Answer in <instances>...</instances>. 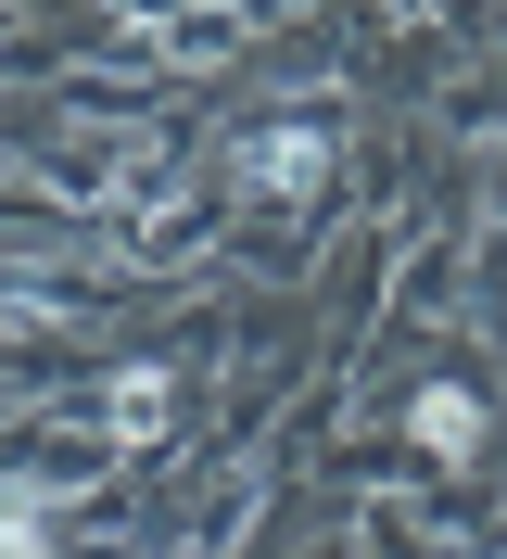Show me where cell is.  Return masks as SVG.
Wrapping results in <instances>:
<instances>
[{
    "mask_svg": "<svg viewBox=\"0 0 507 559\" xmlns=\"http://www.w3.org/2000/svg\"><path fill=\"white\" fill-rule=\"evenodd\" d=\"M153 419H166V369H128L114 382V432H153Z\"/></svg>",
    "mask_w": 507,
    "mask_h": 559,
    "instance_id": "obj_3",
    "label": "cell"
},
{
    "mask_svg": "<svg viewBox=\"0 0 507 559\" xmlns=\"http://www.w3.org/2000/svg\"><path fill=\"white\" fill-rule=\"evenodd\" d=\"M51 547V484H13L0 496V559H38Z\"/></svg>",
    "mask_w": 507,
    "mask_h": 559,
    "instance_id": "obj_2",
    "label": "cell"
},
{
    "mask_svg": "<svg viewBox=\"0 0 507 559\" xmlns=\"http://www.w3.org/2000/svg\"><path fill=\"white\" fill-rule=\"evenodd\" d=\"M406 432H419V445H432V457H457V471H470V457H482V407H470V394H457V382H432V394H419V407H406Z\"/></svg>",
    "mask_w": 507,
    "mask_h": 559,
    "instance_id": "obj_1",
    "label": "cell"
},
{
    "mask_svg": "<svg viewBox=\"0 0 507 559\" xmlns=\"http://www.w3.org/2000/svg\"><path fill=\"white\" fill-rule=\"evenodd\" d=\"M317 153H330V140H317V128H279V140H267V153H254V166H267V178H279V191H292V178H317Z\"/></svg>",
    "mask_w": 507,
    "mask_h": 559,
    "instance_id": "obj_4",
    "label": "cell"
}]
</instances>
